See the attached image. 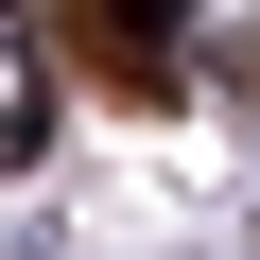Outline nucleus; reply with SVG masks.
I'll use <instances>...</instances> for the list:
<instances>
[{
    "label": "nucleus",
    "mask_w": 260,
    "mask_h": 260,
    "mask_svg": "<svg viewBox=\"0 0 260 260\" xmlns=\"http://www.w3.org/2000/svg\"><path fill=\"white\" fill-rule=\"evenodd\" d=\"M174 18H191V0H121V52L156 70V52H174Z\"/></svg>",
    "instance_id": "f257e3e1"
}]
</instances>
